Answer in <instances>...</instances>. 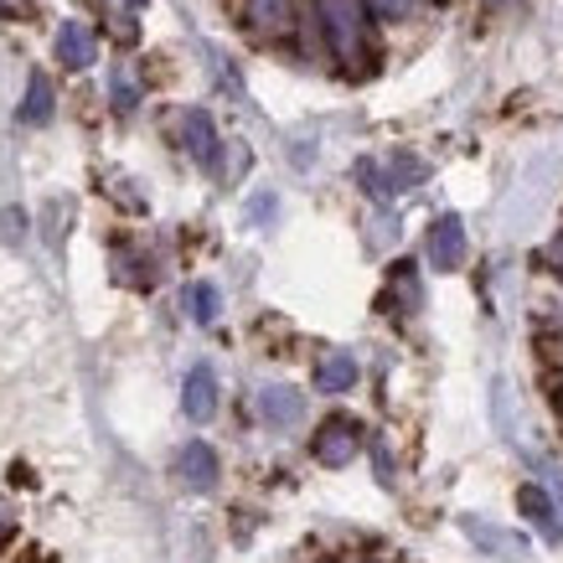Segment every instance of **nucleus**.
Wrapping results in <instances>:
<instances>
[{
  "label": "nucleus",
  "instance_id": "f257e3e1",
  "mask_svg": "<svg viewBox=\"0 0 563 563\" xmlns=\"http://www.w3.org/2000/svg\"><path fill=\"white\" fill-rule=\"evenodd\" d=\"M357 181L373 191V197H398V191H409L424 181V161L409 151H393V155H383V161H362Z\"/></svg>",
  "mask_w": 563,
  "mask_h": 563
},
{
  "label": "nucleus",
  "instance_id": "f03ea898",
  "mask_svg": "<svg viewBox=\"0 0 563 563\" xmlns=\"http://www.w3.org/2000/svg\"><path fill=\"white\" fill-rule=\"evenodd\" d=\"M316 5H321V21L331 32V47L352 63L367 47V5L362 0H316Z\"/></svg>",
  "mask_w": 563,
  "mask_h": 563
},
{
  "label": "nucleus",
  "instance_id": "7ed1b4c3",
  "mask_svg": "<svg viewBox=\"0 0 563 563\" xmlns=\"http://www.w3.org/2000/svg\"><path fill=\"white\" fill-rule=\"evenodd\" d=\"M254 413L269 429H290V424H300L306 398H300V388H290V383H269V388L254 393Z\"/></svg>",
  "mask_w": 563,
  "mask_h": 563
},
{
  "label": "nucleus",
  "instance_id": "20e7f679",
  "mask_svg": "<svg viewBox=\"0 0 563 563\" xmlns=\"http://www.w3.org/2000/svg\"><path fill=\"white\" fill-rule=\"evenodd\" d=\"M362 450V429L346 419V413H336V419H325L321 434H316V461L321 465H352V455Z\"/></svg>",
  "mask_w": 563,
  "mask_h": 563
},
{
  "label": "nucleus",
  "instance_id": "39448f33",
  "mask_svg": "<svg viewBox=\"0 0 563 563\" xmlns=\"http://www.w3.org/2000/svg\"><path fill=\"white\" fill-rule=\"evenodd\" d=\"M461 528H465V538H471L476 548H486L492 559H501V563H522V559H528V543H522L517 532L486 522V517H461Z\"/></svg>",
  "mask_w": 563,
  "mask_h": 563
},
{
  "label": "nucleus",
  "instance_id": "423d86ee",
  "mask_svg": "<svg viewBox=\"0 0 563 563\" xmlns=\"http://www.w3.org/2000/svg\"><path fill=\"white\" fill-rule=\"evenodd\" d=\"M461 258H465V222L455 212H444L429 228V264L440 274H450V269H461Z\"/></svg>",
  "mask_w": 563,
  "mask_h": 563
},
{
  "label": "nucleus",
  "instance_id": "0eeeda50",
  "mask_svg": "<svg viewBox=\"0 0 563 563\" xmlns=\"http://www.w3.org/2000/svg\"><path fill=\"white\" fill-rule=\"evenodd\" d=\"M176 476H181L187 492H212V486H218V455H212V444L207 440L181 444V455H176Z\"/></svg>",
  "mask_w": 563,
  "mask_h": 563
},
{
  "label": "nucleus",
  "instance_id": "6e6552de",
  "mask_svg": "<svg viewBox=\"0 0 563 563\" xmlns=\"http://www.w3.org/2000/svg\"><path fill=\"white\" fill-rule=\"evenodd\" d=\"M181 409H187L191 424H207L218 413V377L212 367H191L187 383H181Z\"/></svg>",
  "mask_w": 563,
  "mask_h": 563
},
{
  "label": "nucleus",
  "instance_id": "1a4fd4ad",
  "mask_svg": "<svg viewBox=\"0 0 563 563\" xmlns=\"http://www.w3.org/2000/svg\"><path fill=\"white\" fill-rule=\"evenodd\" d=\"M93 57H99L93 32H88L84 21H63V26H57V63L73 73H84V68H93Z\"/></svg>",
  "mask_w": 563,
  "mask_h": 563
},
{
  "label": "nucleus",
  "instance_id": "9d476101",
  "mask_svg": "<svg viewBox=\"0 0 563 563\" xmlns=\"http://www.w3.org/2000/svg\"><path fill=\"white\" fill-rule=\"evenodd\" d=\"M517 512L538 528V538H543V543H559V538H563L559 507H553V501H548V492H538V486H517Z\"/></svg>",
  "mask_w": 563,
  "mask_h": 563
},
{
  "label": "nucleus",
  "instance_id": "9b49d317",
  "mask_svg": "<svg viewBox=\"0 0 563 563\" xmlns=\"http://www.w3.org/2000/svg\"><path fill=\"white\" fill-rule=\"evenodd\" d=\"M181 145L197 166H212L218 161V130H212V114L207 109H187L181 114Z\"/></svg>",
  "mask_w": 563,
  "mask_h": 563
},
{
  "label": "nucleus",
  "instance_id": "f8f14e48",
  "mask_svg": "<svg viewBox=\"0 0 563 563\" xmlns=\"http://www.w3.org/2000/svg\"><path fill=\"white\" fill-rule=\"evenodd\" d=\"M357 383V357L352 352H331V357H321V367H316V388L321 393H346Z\"/></svg>",
  "mask_w": 563,
  "mask_h": 563
},
{
  "label": "nucleus",
  "instance_id": "ddd939ff",
  "mask_svg": "<svg viewBox=\"0 0 563 563\" xmlns=\"http://www.w3.org/2000/svg\"><path fill=\"white\" fill-rule=\"evenodd\" d=\"M249 21H254V32L279 36L290 26V0H249Z\"/></svg>",
  "mask_w": 563,
  "mask_h": 563
},
{
  "label": "nucleus",
  "instance_id": "4468645a",
  "mask_svg": "<svg viewBox=\"0 0 563 563\" xmlns=\"http://www.w3.org/2000/svg\"><path fill=\"white\" fill-rule=\"evenodd\" d=\"M52 120V84L42 73H32L26 84V103H21V124H47Z\"/></svg>",
  "mask_w": 563,
  "mask_h": 563
},
{
  "label": "nucleus",
  "instance_id": "2eb2a0df",
  "mask_svg": "<svg viewBox=\"0 0 563 563\" xmlns=\"http://www.w3.org/2000/svg\"><path fill=\"white\" fill-rule=\"evenodd\" d=\"M187 310H191V321L212 325V321H218V310H222V295L212 290V285H191V290H187Z\"/></svg>",
  "mask_w": 563,
  "mask_h": 563
},
{
  "label": "nucleus",
  "instance_id": "dca6fc26",
  "mask_svg": "<svg viewBox=\"0 0 563 563\" xmlns=\"http://www.w3.org/2000/svg\"><path fill=\"white\" fill-rule=\"evenodd\" d=\"M135 99H140V93H135V78L120 68V73H114V109L124 114V109H135Z\"/></svg>",
  "mask_w": 563,
  "mask_h": 563
},
{
  "label": "nucleus",
  "instance_id": "f3484780",
  "mask_svg": "<svg viewBox=\"0 0 563 563\" xmlns=\"http://www.w3.org/2000/svg\"><path fill=\"white\" fill-rule=\"evenodd\" d=\"M373 11H383V16H393V21H404V16H413V5L419 0H367Z\"/></svg>",
  "mask_w": 563,
  "mask_h": 563
},
{
  "label": "nucleus",
  "instance_id": "a211bd4d",
  "mask_svg": "<svg viewBox=\"0 0 563 563\" xmlns=\"http://www.w3.org/2000/svg\"><path fill=\"white\" fill-rule=\"evenodd\" d=\"M249 218H254V222H269V218H274V197H269V191L249 202Z\"/></svg>",
  "mask_w": 563,
  "mask_h": 563
},
{
  "label": "nucleus",
  "instance_id": "6ab92c4d",
  "mask_svg": "<svg viewBox=\"0 0 563 563\" xmlns=\"http://www.w3.org/2000/svg\"><path fill=\"white\" fill-rule=\"evenodd\" d=\"M553 264H559V269H563V239L553 243Z\"/></svg>",
  "mask_w": 563,
  "mask_h": 563
},
{
  "label": "nucleus",
  "instance_id": "aec40b11",
  "mask_svg": "<svg viewBox=\"0 0 563 563\" xmlns=\"http://www.w3.org/2000/svg\"><path fill=\"white\" fill-rule=\"evenodd\" d=\"M492 5H512V0H492Z\"/></svg>",
  "mask_w": 563,
  "mask_h": 563
},
{
  "label": "nucleus",
  "instance_id": "412c9836",
  "mask_svg": "<svg viewBox=\"0 0 563 563\" xmlns=\"http://www.w3.org/2000/svg\"><path fill=\"white\" fill-rule=\"evenodd\" d=\"M130 5H145V0H130Z\"/></svg>",
  "mask_w": 563,
  "mask_h": 563
}]
</instances>
